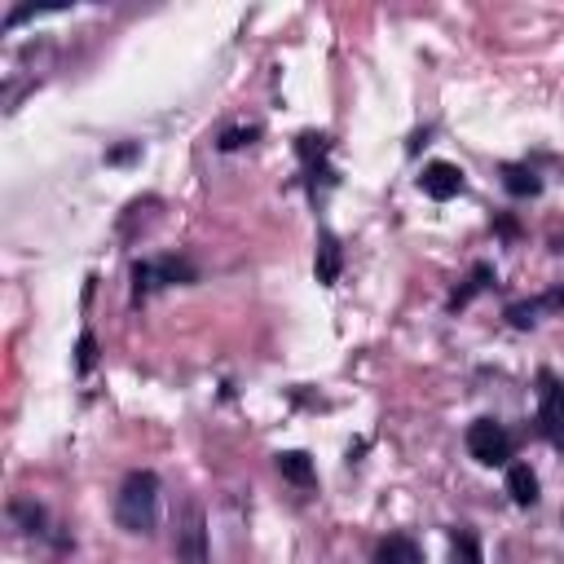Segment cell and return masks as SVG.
I'll return each instance as SVG.
<instances>
[{
  "label": "cell",
  "instance_id": "cell-1",
  "mask_svg": "<svg viewBox=\"0 0 564 564\" xmlns=\"http://www.w3.org/2000/svg\"><path fill=\"white\" fill-rule=\"evenodd\" d=\"M116 520L124 533H151L159 525V477L137 468L124 477L116 494Z\"/></svg>",
  "mask_w": 564,
  "mask_h": 564
},
{
  "label": "cell",
  "instance_id": "cell-2",
  "mask_svg": "<svg viewBox=\"0 0 564 564\" xmlns=\"http://www.w3.org/2000/svg\"><path fill=\"white\" fill-rule=\"evenodd\" d=\"M538 432L564 449V380L551 371H538Z\"/></svg>",
  "mask_w": 564,
  "mask_h": 564
},
{
  "label": "cell",
  "instance_id": "cell-3",
  "mask_svg": "<svg viewBox=\"0 0 564 564\" xmlns=\"http://www.w3.org/2000/svg\"><path fill=\"white\" fill-rule=\"evenodd\" d=\"M468 455H472L477 464H485V468H503V464L512 459V436H507V428H503L499 419H477V423L468 428Z\"/></svg>",
  "mask_w": 564,
  "mask_h": 564
},
{
  "label": "cell",
  "instance_id": "cell-4",
  "mask_svg": "<svg viewBox=\"0 0 564 564\" xmlns=\"http://www.w3.org/2000/svg\"><path fill=\"white\" fill-rule=\"evenodd\" d=\"M199 269L185 256H159V261H137L133 265V287L137 296H151L155 287H172V283H194Z\"/></svg>",
  "mask_w": 564,
  "mask_h": 564
},
{
  "label": "cell",
  "instance_id": "cell-5",
  "mask_svg": "<svg viewBox=\"0 0 564 564\" xmlns=\"http://www.w3.org/2000/svg\"><path fill=\"white\" fill-rule=\"evenodd\" d=\"M172 555H177V564H207V520H203V507H185V516L177 525V538H172Z\"/></svg>",
  "mask_w": 564,
  "mask_h": 564
},
{
  "label": "cell",
  "instance_id": "cell-6",
  "mask_svg": "<svg viewBox=\"0 0 564 564\" xmlns=\"http://www.w3.org/2000/svg\"><path fill=\"white\" fill-rule=\"evenodd\" d=\"M464 168L459 164H445V159H436V164H428L423 168V177H419V190L428 194V199H436V203H449V199H459L464 194Z\"/></svg>",
  "mask_w": 564,
  "mask_h": 564
},
{
  "label": "cell",
  "instance_id": "cell-7",
  "mask_svg": "<svg viewBox=\"0 0 564 564\" xmlns=\"http://www.w3.org/2000/svg\"><path fill=\"white\" fill-rule=\"evenodd\" d=\"M542 313H564V287H551V291H542V296H533V300H520V304H507V322L512 326H533Z\"/></svg>",
  "mask_w": 564,
  "mask_h": 564
},
{
  "label": "cell",
  "instance_id": "cell-8",
  "mask_svg": "<svg viewBox=\"0 0 564 564\" xmlns=\"http://www.w3.org/2000/svg\"><path fill=\"white\" fill-rule=\"evenodd\" d=\"M313 269H317V283L322 287H335V283H340V274H345V252H340V239H335L331 230L317 235V261H313Z\"/></svg>",
  "mask_w": 564,
  "mask_h": 564
},
{
  "label": "cell",
  "instance_id": "cell-9",
  "mask_svg": "<svg viewBox=\"0 0 564 564\" xmlns=\"http://www.w3.org/2000/svg\"><path fill=\"white\" fill-rule=\"evenodd\" d=\"M375 564H423V551L415 538L406 533H388L380 547H375Z\"/></svg>",
  "mask_w": 564,
  "mask_h": 564
},
{
  "label": "cell",
  "instance_id": "cell-10",
  "mask_svg": "<svg viewBox=\"0 0 564 564\" xmlns=\"http://www.w3.org/2000/svg\"><path fill=\"white\" fill-rule=\"evenodd\" d=\"M494 283H499V278H494V265L477 261V265H472V274H468V283H464L455 296H449V309H468V304H472L481 291H490Z\"/></svg>",
  "mask_w": 564,
  "mask_h": 564
},
{
  "label": "cell",
  "instance_id": "cell-11",
  "mask_svg": "<svg viewBox=\"0 0 564 564\" xmlns=\"http://www.w3.org/2000/svg\"><path fill=\"white\" fill-rule=\"evenodd\" d=\"M278 472H283V481H291V485H300V490H309V485L317 481L313 459L304 455V449H283V455H278Z\"/></svg>",
  "mask_w": 564,
  "mask_h": 564
},
{
  "label": "cell",
  "instance_id": "cell-12",
  "mask_svg": "<svg viewBox=\"0 0 564 564\" xmlns=\"http://www.w3.org/2000/svg\"><path fill=\"white\" fill-rule=\"evenodd\" d=\"M503 185L512 199H533L542 194V177L529 168V164H503Z\"/></svg>",
  "mask_w": 564,
  "mask_h": 564
},
{
  "label": "cell",
  "instance_id": "cell-13",
  "mask_svg": "<svg viewBox=\"0 0 564 564\" xmlns=\"http://www.w3.org/2000/svg\"><path fill=\"white\" fill-rule=\"evenodd\" d=\"M507 494H512L516 507H533L538 503V477H533L529 464H512L507 468Z\"/></svg>",
  "mask_w": 564,
  "mask_h": 564
},
{
  "label": "cell",
  "instance_id": "cell-14",
  "mask_svg": "<svg viewBox=\"0 0 564 564\" xmlns=\"http://www.w3.org/2000/svg\"><path fill=\"white\" fill-rule=\"evenodd\" d=\"M449 547H455L449 564H485V560H481V542H477L472 529H455V533H449Z\"/></svg>",
  "mask_w": 564,
  "mask_h": 564
},
{
  "label": "cell",
  "instance_id": "cell-15",
  "mask_svg": "<svg viewBox=\"0 0 564 564\" xmlns=\"http://www.w3.org/2000/svg\"><path fill=\"white\" fill-rule=\"evenodd\" d=\"M10 516L23 520L27 533H45V512H40L36 503H23V499H19V503H10Z\"/></svg>",
  "mask_w": 564,
  "mask_h": 564
},
{
  "label": "cell",
  "instance_id": "cell-16",
  "mask_svg": "<svg viewBox=\"0 0 564 564\" xmlns=\"http://www.w3.org/2000/svg\"><path fill=\"white\" fill-rule=\"evenodd\" d=\"M93 362H97V335H93V331H84V335H80V349H75V371H80V375H88V371H93Z\"/></svg>",
  "mask_w": 564,
  "mask_h": 564
},
{
  "label": "cell",
  "instance_id": "cell-17",
  "mask_svg": "<svg viewBox=\"0 0 564 564\" xmlns=\"http://www.w3.org/2000/svg\"><path fill=\"white\" fill-rule=\"evenodd\" d=\"M261 137V129H230V133H220V151H239V146H252Z\"/></svg>",
  "mask_w": 564,
  "mask_h": 564
},
{
  "label": "cell",
  "instance_id": "cell-18",
  "mask_svg": "<svg viewBox=\"0 0 564 564\" xmlns=\"http://www.w3.org/2000/svg\"><path fill=\"white\" fill-rule=\"evenodd\" d=\"M137 151H142V146L133 142V146H120V151H110L106 159H110V164H129V159H137Z\"/></svg>",
  "mask_w": 564,
  "mask_h": 564
},
{
  "label": "cell",
  "instance_id": "cell-19",
  "mask_svg": "<svg viewBox=\"0 0 564 564\" xmlns=\"http://www.w3.org/2000/svg\"><path fill=\"white\" fill-rule=\"evenodd\" d=\"M551 252H564V230H560V235H551Z\"/></svg>",
  "mask_w": 564,
  "mask_h": 564
}]
</instances>
